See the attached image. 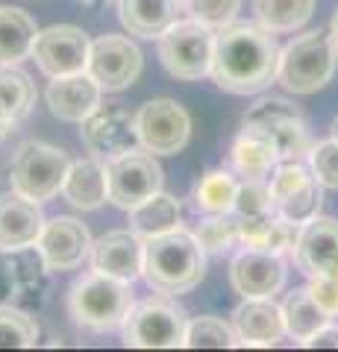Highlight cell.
<instances>
[{"mask_svg": "<svg viewBox=\"0 0 338 352\" xmlns=\"http://www.w3.org/2000/svg\"><path fill=\"white\" fill-rule=\"evenodd\" d=\"M279 44L262 24H226L215 32L209 76L226 94H259L279 74Z\"/></svg>", "mask_w": 338, "mask_h": 352, "instance_id": "1", "label": "cell"}, {"mask_svg": "<svg viewBox=\"0 0 338 352\" xmlns=\"http://www.w3.org/2000/svg\"><path fill=\"white\" fill-rule=\"evenodd\" d=\"M206 276V250L189 229H171L145 241V282L156 294L180 296L194 291Z\"/></svg>", "mask_w": 338, "mask_h": 352, "instance_id": "2", "label": "cell"}, {"mask_svg": "<svg viewBox=\"0 0 338 352\" xmlns=\"http://www.w3.org/2000/svg\"><path fill=\"white\" fill-rule=\"evenodd\" d=\"M133 288L129 282L106 276L101 270L83 273L68 291V314L85 332H115L121 329L129 308H133Z\"/></svg>", "mask_w": 338, "mask_h": 352, "instance_id": "3", "label": "cell"}, {"mask_svg": "<svg viewBox=\"0 0 338 352\" xmlns=\"http://www.w3.org/2000/svg\"><path fill=\"white\" fill-rule=\"evenodd\" d=\"M338 50L332 44V36L324 30H312L303 36L291 38L286 47L279 50V74L277 82L286 91L306 97L321 91L335 76Z\"/></svg>", "mask_w": 338, "mask_h": 352, "instance_id": "4", "label": "cell"}, {"mask_svg": "<svg viewBox=\"0 0 338 352\" xmlns=\"http://www.w3.org/2000/svg\"><path fill=\"white\" fill-rule=\"evenodd\" d=\"M71 170V159L62 147L45 144V141H24L9 168V185L12 191L36 203H47L62 194L65 176Z\"/></svg>", "mask_w": 338, "mask_h": 352, "instance_id": "5", "label": "cell"}, {"mask_svg": "<svg viewBox=\"0 0 338 352\" xmlns=\"http://www.w3.org/2000/svg\"><path fill=\"white\" fill-rule=\"evenodd\" d=\"M189 317L171 296H147L133 302L121 326L124 344L136 349H177L185 340Z\"/></svg>", "mask_w": 338, "mask_h": 352, "instance_id": "6", "label": "cell"}, {"mask_svg": "<svg viewBox=\"0 0 338 352\" xmlns=\"http://www.w3.org/2000/svg\"><path fill=\"white\" fill-rule=\"evenodd\" d=\"M159 62L171 76L194 82L212 71L215 53V30L194 18L173 21V24L156 38Z\"/></svg>", "mask_w": 338, "mask_h": 352, "instance_id": "7", "label": "cell"}, {"mask_svg": "<svg viewBox=\"0 0 338 352\" xmlns=\"http://www.w3.org/2000/svg\"><path fill=\"white\" fill-rule=\"evenodd\" d=\"M244 126L265 132L279 150V162H303L312 153L306 118L286 97H259L244 112Z\"/></svg>", "mask_w": 338, "mask_h": 352, "instance_id": "8", "label": "cell"}, {"mask_svg": "<svg viewBox=\"0 0 338 352\" xmlns=\"http://www.w3.org/2000/svg\"><path fill=\"white\" fill-rule=\"evenodd\" d=\"M136 132H138V147H145L154 156H177L185 150L191 138V115L185 106L171 100V97H156L138 106Z\"/></svg>", "mask_w": 338, "mask_h": 352, "instance_id": "9", "label": "cell"}, {"mask_svg": "<svg viewBox=\"0 0 338 352\" xmlns=\"http://www.w3.org/2000/svg\"><path fill=\"white\" fill-rule=\"evenodd\" d=\"M106 179H109V203L129 212L138 203H145L147 197L159 194L165 176H162V168L154 153L136 147L124 153V156L106 162Z\"/></svg>", "mask_w": 338, "mask_h": 352, "instance_id": "10", "label": "cell"}, {"mask_svg": "<svg viewBox=\"0 0 338 352\" xmlns=\"http://www.w3.org/2000/svg\"><path fill=\"white\" fill-rule=\"evenodd\" d=\"M89 53L92 38L74 24H53L47 30H39L36 41H32V59H36L39 71L47 74L50 80L83 74L89 68Z\"/></svg>", "mask_w": 338, "mask_h": 352, "instance_id": "11", "label": "cell"}, {"mask_svg": "<svg viewBox=\"0 0 338 352\" xmlns=\"http://www.w3.org/2000/svg\"><path fill=\"white\" fill-rule=\"evenodd\" d=\"M141 68H145V56L141 50L136 47L133 38L127 36H101L92 41V53H89V71L97 85L109 94H118V91H127L138 76Z\"/></svg>", "mask_w": 338, "mask_h": 352, "instance_id": "12", "label": "cell"}, {"mask_svg": "<svg viewBox=\"0 0 338 352\" xmlns=\"http://www.w3.org/2000/svg\"><path fill=\"white\" fill-rule=\"evenodd\" d=\"M80 138L94 159L112 162L138 147L136 118L124 106H97L80 124Z\"/></svg>", "mask_w": 338, "mask_h": 352, "instance_id": "13", "label": "cell"}, {"mask_svg": "<svg viewBox=\"0 0 338 352\" xmlns=\"http://www.w3.org/2000/svg\"><path fill=\"white\" fill-rule=\"evenodd\" d=\"M286 276H288L286 258L277 256V252L242 247L230 261V285L242 300L274 296L277 291H282Z\"/></svg>", "mask_w": 338, "mask_h": 352, "instance_id": "14", "label": "cell"}, {"mask_svg": "<svg viewBox=\"0 0 338 352\" xmlns=\"http://www.w3.org/2000/svg\"><path fill=\"white\" fill-rule=\"evenodd\" d=\"M92 232L77 217L59 214L45 223L39 238V250L50 270H77L92 256Z\"/></svg>", "mask_w": 338, "mask_h": 352, "instance_id": "15", "label": "cell"}, {"mask_svg": "<svg viewBox=\"0 0 338 352\" xmlns=\"http://www.w3.org/2000/svg\"><path fill=\"white\" fill-rule=\"evenodd\" d=\"M92 270L133 285L145 276V238L133 229H115L92 244Z\"/></svg>", "mask_w": 338, "mask_h": 352, "instance_id": "16", "label": "cell"}, {"mask_svg": "<svg viewBox=\"0 0 338 352\" xmlns=\"http://www.w3.org/2000/svg\"><path fill=\"white\" fill-rule=\"evenodd\" d=\"M101 97H103V88L97 85V80L89 71L53 76L45 91L50 115L65 120V124H83L101 106Z\"/></svg>", "mask_w": 338, "mask_h": 352, "instance_id": "17", "label": "cell"}, {"mask_svg": "<svg viewBox=\"0 0 338 352\" xmlns=\"http://www.w3.org/2000/svg\"><path fill=\"white\" fill-rule=\"evenodd\" d=\"M294 261L309 279L338 273V220L318 214L303 223L300 241L294 247Z\"/></svg>", "mask_w": 338, "mask_h": 352, "instance_id": "18", "label": "cell"}, {"mask_svg": "<svg viewBox=\"0 0 338 352\" xmlns=\"http://www.w3.org/2000/svg\"><path fill=\"white\" fill-rule=\"evenodd\" d=\"M233 329L238 346H274L286 335L282 305L274 302V296H250L233 311Z\"/></svg>", "mask_w": 338, "mask_h": 352, "instance_id": "19", "label": "cell"}, {"mask_svg": "<svg viewBox=\"0 0 338 352\" xmlns=\"http://www.w3.org/2000/svg\"><path fill=\"white\" fill-rule=\"evenodd\" d=\"M41 203L27 200L21 194H0V252H12L21 247L39 244L45 229Z\"/></svg>", "mask_w": 338, "mask_h": 352, "instance_id": "20", "label": "cell"}, {"mask_svg": "<svg viewBox=\"0 0 338 352\" xmlns=\"http://www.w3.org/2000/svg\"><path fill=\"white\" fill-rule=\"evenodd\" d=\"M3 285H6V294L12 300H41L47 288V261L41 256V250L32 244V247H21L6 252V261L3 267Z\"/></svg>", "mask_w": 338, "mask_h": 352, "instance_id": "21", "label": "cell"}, {"mask_svg": "<svg viewBox=\"0 0 338 352\" xmlns=\"http://www.w3.org/2000/svg\"><path fill=\"white\" fill-rule=\"evenodd\" d=\"M230 164L242 179H271L279 164V150L265 132L244 126L230 147Z\"/></svg>", "mask_w": 338, "mask_h": 352, "instance_id": "22", "label": "cell"}, {"mask_svg": "<svg viewBox=\"0 0 338 352\" xmlns=\"http://www.w3.org/2000/svg\"><path fill=\"white\" fill-rule=\"evenodd\" d=\"M65 203L77 212H97L109 200V179H106V162L101 159H80L71 162V170L62 185Z\"/></svg>", "mask_w": 338, "mask_h": 352, "instance_id": "23", "label": "cell"}, {"mask_svg": "<svg viewBox=\"0 0 338 352\" xmlns=\"http://www.w3.org/2000/svg\"><path fill=\"white\" fill-rule=\"evenodd\" d=\"M182 0H118V18L136 38H159L173 21H180Z\"/></svg>", "mask_w": 338, "mask_h": 352, "instance_id": "24", "label": "cell"}, {"mask_svg": "<svg viewBox=\"0 0 338 352\" xmlns=\"http://www.w3.org/2000/svg\"><path fill=\"white\" fill-rule=\"evenodd\" d=\"M180 217H182L180 200L159 191L154 197H147L145 203H138L136 208H129V229L147 241V238H156V235H165L171 229H177Z\"/></svg>", "mask_w": 338, "mask_h": 352, "instance_id": "25", "label": "cell"}, {"mask_svg": "<svg viewBox=\"0 0 338 352\" xmlns=\"http://www.w3.org/2000/svg\"><path fill=\"white\" fill-rule=\"evenodd\" d=\"M39 27L24 9L0 6V65H18L32 56Z\"/></svg>", "mask_w": 338, "mask_h": 352, "instance_id": "26", "label": "cell"}, {"mask_svg": "<svg viewBox=\"0 0 338 352\" xmlns=\"http://www.w3.org/2000/svg\"><path fill=\"white\" fill-rule=\"evenodd\" d=\"M282 317H286V335L297 344H306V340L324 329L332 320L330 314L318 305V300L312 296L309 288H294L286 302H282Z\"/></svg>", "mask_w": 338, "mask_h": 352, "instance_id": "27", "label": "cell"}, {"mask_svg": "<svg viewBox=\"0 0 338 352\" xmlns=\"http://www.w3.org/2000/svg\"><path fill=\"white\" fill-rule=\"evenodd\" d=\"M36 106V82L18 65H0V115L18 126Z\"/></svg>", "mask_w": 338, "mask_h": 352, "instance_id": "28", "label": "cell"}, {"mask_svg": "<svg viewBox=\"0 0 338 352\" xmlns=\"http://www.w3.org/2000/svg\"><path fill=\"white\" fill-rule=\"evenodd\" d=\"M315 12V0H253V15L271 32L300 30Z\"/></svg>", "mask_w": 338, "mask_h": 352, "instance_id": "29", "label": "cell"}, {"mask_svg": "<svg viewBox=\"0 0 338 352\" xmlns=\"http://www.w3.org/2000/svg\"><path fill=\"white\" fill-rule=\"evenodd\" d=\"M235 191H238V179L230 170H209L194 185L191 200H194V208L203 214H224V212H233Z\"/></svg>", "mask_w": 338, "mask_h": 352, "instance_id": "30", "label": "cell"}, {"mask_svg": "<svg viewBox=\"0 0 338 352\" xmlns=\"http://www.w3.org/2000/svg\"><path fill=\"white\" fill-rule=\"evenodd\" d=\"M200 247L206 256H224L233 247H242V229H238V214L224 212V214H206L200 226L194 229Z\"/></svg>", "mask_w": 338, "mask_h": 352, "instance_id": "31", "label": "cell"}, {"mask_svg": "<svg viewBox=\"0 0 338 352\" xmlns=\"http://www.w3.org/2000/svg\"><path fill=\"white\" fill-rule=\"evenodd\" d=\"M41 329L36 317L18 305H0V349H32L39 346Z\"/></svg>", "mask_w": 338, "mask_h": 352, "instance_id": "32", "label": "cell"}, {"mask_svg": "<svg viewBox=\"0 0 338 352\" xmlns=\"http://www.w3.org/2000/svg\"><path fill=\"white\" fill-rule=\"evenodd\" d=\"M182 346H189V349H230V346H238V335H235L233 323H226L215 314H203L198 320H189Z\"/></svg>", "mask_w": 338, "mask_h": 352, "instance_id": "33", "label": "cell"}, {"mask_svg": "<svg viewBox=\"0 0 338 352\" xmlns=\"http://www.w3.org/2000/svg\"><path fill=\"white\" fill-rule=\"evenodd\" d=\"M321 206H324V185L315 179V173H312V179L303 185V188L288 194L282 203H277L274 212L279 217L291 220V223H300L303 226V223H309L312 217L321 214Z\"/></svg>", "mask_w": 338, "mask_h": 352, "instance_id": "34", "label": "cell"}, {"mask_svg": "<svg viewBox=\"0 0 338 352\" xmlns=\"http://www.w3.org/2000/svg\"><path fill=\"white\" fill-rule=\"evenodd\" d=\"M233 212L242 217L253 214H274V197H271V182L268 179H242L235 191Z\"/></svg>", "mask_w": 338, "mask_h": 352, "instance_id": "35", "label": "cell"}, {"mask_svg": "<svg viewBox=\"0 0 338 352\" xmlns=\"http://www.w3.org/2000/svg\"><path fill=\"white\" fill-rule=\"evenodd\" d=\"M189 18L200 21V24L221 30L226 24H233L238 9H242V0H182Z\"/></svg>", "mask_w": 338, "mask_h": 352, "instance_id": "36", "label": "cell"}, {"mask_svg": "<svg viewBox=\"0 0 338 352\" xmlns=\"http://www.w3.org/2000/svg\"><path fill=\"white\" fill-rule=\"evenodd\" d=\"M312 179V168L303 162H279L277 170L271 173V197H274V208L277 203H282L288 194H294L297 188H303Z\"/></svg>", "mask_w": 338, "mask_h": 352, "instance_id": "37", "label": "cell"}, {"mask_svg": "<svg viewBox=\"0 0 338 352\" xmlns=\"http://www.w3.org/2000/svg\"><path fill=\"white\" fill-rule=\"evenodd\" d=\"M309 168L324 188H338V141H318L309 153Z\"/></svg>", "mask_w": 338, "mask_h": 352, "instance_id": "38", "label": "cell"}, {"mask_svg": "<svg viewBox=\"0 0 338 352\" xmlns=\"http://www.w3.org/2000/svg\"><path fill=\"white\" fill-rule=\"evenodd\" d=\"M309 291L318 300L330 317H338V273H326V276H312L309 279Z\"/></svg>", "mask_w": 338, "mask_h": 352, "instance_id": "39", "label": "cell"}, {"mask_svg": "<svg viewBox=\"0 0 338 352\" xmlns=\"http://www.w3.org/2000/svg\"><path fill=\"white\" fill-rule=\"evenodd\" d=\"M300 346H306V349H338V326L326 323L324 329H318V332Z\"/></svg>", "mask_w": 338, "mask_h": 352, "instance_id": "40", "label": "cell"}, {"mask_svg": "<svg viewBox=\"0 0 338 352\" xmlns=\"http://www.w3.org/2000/svg\"><path fill=\"white\" fill-rule=\"evenodd\" d=\"M15 129V124H12V120H6L3 115H0V138H6L9 135V132H12Z\"/></svg>", "mask_w": 338, "mask_h": 352, "instance_id": "41", "label": "cell"}, {"mask_svg": "<svg viewBox=\"0 0 338 352\" xmlns=\"http://www.w3.org/2000/svg\"><path fill=\"white\" fill-rule=\"evenodd\" d=\"M330 36H332V44H335V50H338V12L332 15V27H330Z\"/></svg>", "mask_w": 338, "mask_h": 352, "instance_id": "42", "label": "cell"}, {"mask_svg": "<svg viewBox=\"0 0 338 352\" xmlns=\"http://www.w3.org/2000/svg\"><path fill=\"white\" fill-rule=\"evenodd\" d=\"M330 132H332V138L338 141V115H335V120H332V126H330Z\"/></svg>", "mask_w": 338, "mask_h": 352, "instance_id": "43", "label": "cell"}, {"mask_svg": "<svg viewBox=\"0 0 338 352\" xmlns=\"http://www.w3.org/2000/svg\"><path fill=\"white\" fill-rule=\"evenodd\" d=\"M80 3H85V6H97V3H103V0H80Z\"/></svg>", "mask_w": 338, "mask_h": 352, "instance_id": "44", "label": "cell"}]
</instances>
